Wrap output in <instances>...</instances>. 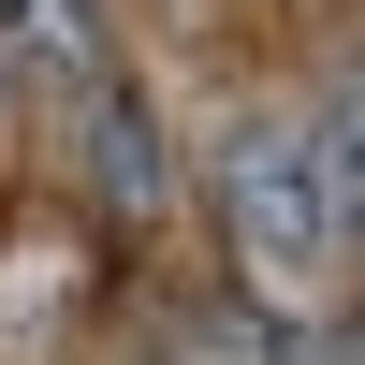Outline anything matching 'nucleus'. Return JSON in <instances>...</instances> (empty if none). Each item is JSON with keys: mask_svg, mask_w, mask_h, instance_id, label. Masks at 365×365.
<instances>
[{"mask_svg": "<svg viewBox=\"0 0 365 365\" xmlns=\"http://www.w3.org/2000/svg\"><path fill=\"white\" fill-rule=\"evenodd\" d=\"M88 175H103V205L117 220H161V132H146V103L132 88H88Z\"/></svg>", "mask_w": 365, "mask_h": 365, "instance_id": "obj_2", "label": "nucleus"}, {"mask_svg": "<svg viewBox=\"0 0 365 365\" xmlns=\"http://www.w3.org/2000/svg\"><path fill=\"white\" fill-rule=\"evenodd\" d=\"M220 220H234V249H249L263 278H307V263L351 249V234L322 220V175H307V132H292V117H249V132L220 146Z\"/></svg>", "mask_w": 365, "mask_h": 365, "instance_id": "obj_1", "label": "nucleus"}, {"mask_svg": "<svg viewBox=\"0 0 365 365\" xmlns=\"http://www.w3.org/2000/svg\"><path fill=\"white\" fill-rule=\"evenodd\" d=\"M0 58H29V73H58V88H103L117 73V44H103L88 0H0Z\"/></svg>", "mask_w": 365, "mask_h": 365, "instance_id": "obj_3", "label": "nucleus"}]
</instances>
